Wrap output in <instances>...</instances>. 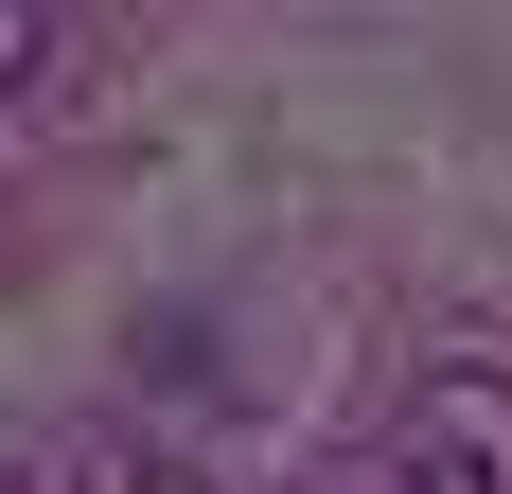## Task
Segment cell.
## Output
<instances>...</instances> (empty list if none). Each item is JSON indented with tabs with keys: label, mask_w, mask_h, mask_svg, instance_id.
Listing matches in <instances>:
<instances>
[{
	"label": "cell",
	"mask_w": 512,
	"mask_h": 494,
	"mask_svg": "<svg viewBox=\"0 0 512 494\" xmlns=\"http://www.w3.org/2000/svg\"><path fill=\"white\" fill-rule=\"evenodd\" d=\"M407 494H512V389L495 371H424L407 389Z\"/></svg>",
	"instance_id": "6da1fadb"
},
{
	"label": "cell",
	"mask_w": 512,
	"mask_h": 494,
	"mask_svg": "<svg viewBox=\"0 0 512 494\" xmlns=\"http://www.w3.org/2000/svg\"><path fill=\"white\" fill-rule=\"evenodd\" d=\"M301 494H389V477H301Z\"/></svg>",
	"instance_id": "3957f363"
},
{
	"label": "cell",
	"mask_w": 512,
	"mask_h": 494,
	"mask_svg": "<svg viewBox=\"0 0 512 494\" xmlns=\"http://www.w3.org/2000/svg\"><path fill=\"white\" fill-rule=\"evenodd\" d=\"M0 494H71V477H0Z\"/></svg>",
	"instance_id": "277c9868"
},
{
	"label": "cell",
	"mask_w": 512,
	"mask_h": 494,
	"mask_svg": "<svg viewBox=\"0 0 512 494\" xmlns=\"http://www.w3.org/2000/svg\"><path fill=\"white\" fill-rule=\"evenodd\" d=\"M71 53H89V18H71V0H0V106H36Z\"/></svg>",
	"instance_id": "7a4b0ae2"
}]
</instances>
